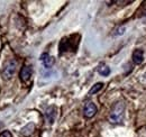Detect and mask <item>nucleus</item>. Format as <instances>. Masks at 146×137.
Returning <instances> with one entry per match:
<instances>
[{
  "label": "nucleus",
  "instance_id": "nucleus-1",
  "mask_svg": "<svg viewBox=\"0 0 146 137\" xmlns=\"http://www.w3.org/2000/svg\"><path fill=\"white\" fill-rule=\"evenodd\" d=\"M125 102L124 101H117L112 106L109 115V121L111 124H121L125 116Z\"/></svg>",
  "mask_w": 146,
  "mask_h": 137
},
{
  "label": "nucleus",
  "instance_id": "nucleus-2",
  "mask_svg": "<svg viewBox=\"0 0 146 137\" xmlns=\"http://www.w3.org/2000/svg\"><path fill=\"white\" fill-rule=\"evenodd\" d=\"M16 70H17V62L14 59L7 61L6 64H5V67H3V70H2V76H3V79L10 80L14 76Z\"/></svg>",
  "mask_w": 146,
  "mask_h": 137
},
{
  "label": "nucleus",
  "instance_id": "nucleus-3",
  "mask_svg": "<svg viewBox=\"0 0 146 137\" xmlns=\"http://www.w3.org/2000/svg\"><path fill=\"white\" fill-rule=\"evenodd\" d=\"M56 116H57V109H56V107L51 106V107H48V108L46 109V111H45V118H46L47 122H48L50 125H52L55 121Z\"/></svg>",
  "mask_w": 146,
  "mask_h": 137
},
{
  "label": "nucleus",
  "instance_id": "nucleus-4",
  "mask_svg": "<svg viewBox=\"0 0 146 137\" xmlns=\"http://www.w3.org/2000/svg\"><path fill=\"white\" fill-rule=\"evenodd\" d=\"M97 107L93 102H88L83 108V115L86 118H92L97 114Z\"/></svg>",
  "mask_w": 146,
  "mask_h": 137
},
{
  "label": "nucleus",
  "instance_id": "nucleus-5",
  "mask_svg": "<svg viewBox=\"0 0 146 137\" xmlns=\"http://www.w3.org/2000/svg\"><path fill=\"white\" fill-rule=\"evenodd\" d=\"M19 76H20L21 82H24V83H26L27 81H29V79L32 76V67L25 65L24 68H21V71L19 73Z\"/></svg>",
  "mask_w": 146,
  "mask_h": 137
},
{
  "label": "nucleus",
  "instance_id": "nucleus-6",
  "mask_svg": "<svg viewBox=\"0 0 146 137\" xmlns=\"http://www.w3.org/2000/svg\"><path fill=\"white\" fill-rule=\"evenodd\" d=\"M40 62L43 63L45 68H51L54 64V57H52L47 53H43L40 55Z\"/></svg>",
  "mask_w": 146,
  "mask_h": 137
},
{
  "label": "nucleus",
  "instance_id": "nucleus-7",
  "mask_svg": "<svg viewBox=\"0 0 146 137\" xmlns=\"http://www.w3.org/2000/svg\"><path fill=\"white\" fill-rule=\"evenodd\" d=\"M144 61V52L142 50H135L133 52V62L135 64H141Z\"/></svg>",
  "mask_w": 146,
  "mask_h": 137
},
{
  "label": "nucleus",
  "instance_id": "nucleus-8",
  "mask_svg": "<svg viewBox=\"0 0 146 137\" xmlns=\"http://www.w3.org/2000/svg\"><path fill=\"white\" fill-rule=\"evenodd\" d=\"M34 128H35V125H34L33 122H29V124H27V125L21 129L20 133H21V135H24V136H29V135L33 134Z\"/></svg>",
  "mask_w": 146,
  "mask_h": 137
},
{
  "label": "nucleus",
  "instance_id": "nucleus-9",
  "mask_svg": "<svg viewBox=\"0 0 146 137\" xmlns=\"http://www.w3.org/2000/svg\"><path fill=\"white\" fill-rule=\"evenodd\" d=\"M98 72H99V74H101L102 76H108L110 74V68L107 67V65H105V64H101L99 68H98Z\"/></svg>",
  "mask_w": 146,
  "mask_h": 137
},
{
  "label": "nucleus",
  "instance_id": "nucleus-10",
  "mask_svg": "<svg viewBox=\"0 0 146 137\" xmlns=\"http://www.w3.org/2000/svg\"><path fill=\"white\" fill-rule=\"evenodd\" d=\"M102 86H104V83H101V82H98V83H96V84H94V86H93L91 89H90V91H89V96H92V94L97 93L98 91H100V90L102 89Z\"/></svg>",
  "mask_w": 146,
  "mask_h": 137
},
{
  "label": "nucleus",
  "instance_id": "nucleus-11",
  "mask_svg": "<svg viewBox=\"0 0 146 137\" xmlns=\"http://www.w3.org/2000/svg\"><path fill=\"white\" fill-rule=\"evenodd\" d=\"M138 11H139V16H146V1L143 2V5L139 7Z\"/></svg>",
  "mask_w": 146,
  "mask_h": 137
},
{
  "label": "nucleus",
  "instance_id": "nucleus-12",
  "mask_svg": "<svg viewBox=\"0 0 146 137\" xmlns=\"http://www.w3.org/2000/svg\"><path fill=\"white\" fill-rule=\"evenodd\" d=\"M0 137H13L11 133L9 130H3L2 133H0Z\"/></svg>",
  "mask_w": 146,
  "mask_h": 137
},
{
  "label": "nucleus",
  "instance_id": "nucleus-13",
  "mask_svg": "<svg viewBox=\"0 0 146 137\" xmlns=\"http://www.w3.org/2000/svg\"><path fill=\"white\" fill-rule=\"evenodd\" d=\"M1 127H2V124H1V122H0V128H1Z\"/></svg>",
  "mask_w": 146,
  "mask_h": 137
}]
</instances>
